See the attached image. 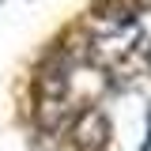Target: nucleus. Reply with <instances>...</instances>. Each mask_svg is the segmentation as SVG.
Instances as JSON below:
<instances>
[{"label": "nucleus", "instance_id": "nucleus-1", "mask_svg": "<svg viewBox=\"0 0 151 151\" xmlns=\"http://www.w3.org/2000/svg\"><path fill=\"white\" fill-rule=\"evenodd\" d=\"M72 147L76 151H102V144L110 140V117L98 110V106H87L72 121Z\"/></svg>", "mask_w": 151, "mask_h": 151}]
</instances>
